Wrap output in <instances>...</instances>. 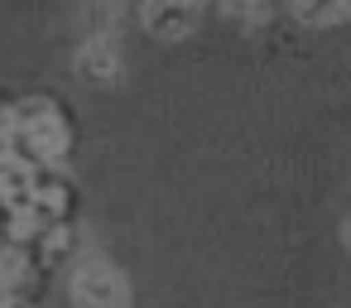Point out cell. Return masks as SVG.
Here are the masks:
<instances>
[{
    "label": "cell",
    "mask_w": 351,
    "mask_h": 308,
    "mask_svg": "<svg viewBox=\"0 0 351 308\" xmlns=\"http://www.w3.org/2000/svg\"><path fill=\"white\" fill-rule=\"evenodd\" d=\"M303 25H337V20H346L351 15V5H303V10H293Z\"/></svg>",
    "instance_id": "cell-4"
},
{
    "label": "cell",
    "mask_w": 351,
    "mask_h": 308,
    "mask_svg": "<svg viewBox=\"0 0 351 308\" xmlns=\"http://www.w3.org/2000/svg\"><path fill=\"white\" fill-rule=\"evenodd\" d=\"M140 20H145V29L159 34V39H183V34L197 25V10H193V5H145Z\"/></svg>",
    "instance_id": "cell-2"
},
{
    "label": "cell",
    "mask_w": 351,
    "mask_h": 308,
    "mask_svg": "<svg viewBox=\"0 0 351 308\" xmlns=\"http://www.w3.org/2000/svg\"><path fill=\"white\" fill-rule=\"evenodd\" d=\"M73 303L77 308H130V284L111 260H82L73 270Z\"/></svg>",
    "instance_id": "cell-1"
},
{
    "label": "cell",
    "mask_w": 351,
    "mask_h": 308,
    "mask_svg": "<svg viewBox=\"0 0 351 308\" xmlns=\"http://www.w3.org/2000/svg\"><path fill=\"white\" fill-rule=\"evenodd\" d=\"M77 68H82V78H92V82H111L116 68H121L116 39H111V34H106V39H87L82 54H77Z\"/></svg>",
    "instance_id": "cell-3"
}]
</instances>
